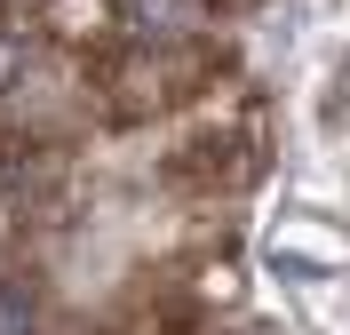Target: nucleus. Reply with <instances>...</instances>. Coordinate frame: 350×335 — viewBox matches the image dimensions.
<instances>
[{
	"label": "nucleus",
	"mask_w": 350,
	"mask_h": 335,
	"mask_svg": "<svg viewBox=\"0 0 350 335\" xmlns=\"http://www.w3.org/2000/svg\"><path fill=\"white\" fill-rule=\"evenodd\" d=\"M262 168V144L239 128H199L183 152H167V184L175 192H239Z\"/></svg>",
	"instance_id": "1"
},
{
	"label": "nucleus",
	"mask_w": 350,
	"mask_h": 335,
	"mask_svg": "<svg viewBox=\"0 0 350 335\" xmlns=\"http://www.w3.org/2000/svg\"><path fill=\"white\" fill-rule=\"evenodd\" d=\"M199 8H207V0H128V32H135V40L175 48V32H191Z\"/></svg>",
	"instance_id": "2"
},
{
	"label": "nucleus",
	"mask_w": 350,
	"mask_h": 335,
	"mask_svg": "<svg viewBox=\"0 0 350 335\" xmlns=\"http://www.w3.org/2000/svg\"><path fill=\"white\" fill-rule=\"evenodd\" d=\"M0 335H40V303L16 280H0Z\"/></svg>",
	"instance_id": "3"
},
{
	"label": "nucleus",
	"mask_w": 350,
	"mask_h": 335,
	"mask_svg": "<svg viewBox=\"0 0 350 335\" xmlns=\"http://www.w3.org/2000/svg\"><path fill=\"white\" fill-rule=\"evenodd\" d=\"M24 80V40H8V32H0V96L16 88Z\"/></svg>",
	"instance_id": "4"
},
{
	"label": "nucleus",
	"mask_w": 350,
	"mask_h": 335,
	"mask_svg": "<svg viewBox=\"0 0 350 335\" xmlns=\"http://www.w3.org/2000/svg\"><path fill=\"white\" fill-rule=\"evenodd\" d=\"M40 8H48V0H0V24H8V16H40Z\"/></svg>",
	"instance_id": "5"
}]
</instances>
